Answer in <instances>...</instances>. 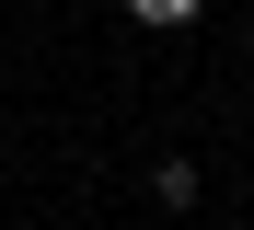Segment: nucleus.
Listing matches in <instances>:
<instances>
[{"mask_svg":"<svg viewBox=\"0 0 254 230\" xmlns=\"http://www.w3.org/2000/svg\"><path fill=\"white\" fill-rule=\"evenodd\" d=\"M150 196H162V207H174V219H185V207L208 196V173H196V161H150Z\"/></svg>","mask_w":254,"mask_h":230,"instance_id":"nucleus-1","label":"nucleus"},{"mask_svg":"<svg viewBox=\"0 0 254 230\" xmlns=\"http://www.w3.org/2000/svg\"><path fill=\"white\" fill-rule=\"evenodd\" d=\"M208 0H127V23H150V35H174V23H196Z\"/></svg>","mask_w":254,"mask_h":230,"instance_id":"nucleus-2","label":"nucleus"}]
</instances>
